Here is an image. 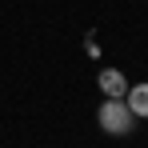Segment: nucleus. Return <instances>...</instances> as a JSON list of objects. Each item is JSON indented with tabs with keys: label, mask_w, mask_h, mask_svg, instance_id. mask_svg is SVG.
<instances>
[{
	"label": "nucleus",
	"mask_w": 148,
	"mask_h": 148,
	"mask_svg": "<svg viewBox=\"0 0 148 148\" xmlns=\"http://www.w3.org/2000/svg\"><path fill=\"white\" fill-rule=\"evenodd\" d=\"M96 124L108 132V136H128V132L136 128V116L128 112L124 100H108V96H104V104L96 108Z\"/></svg>",
	"instance_id": "1"
},
{
	"label": "nucleus",
	"mask_w": 148,
	"mask_h": 148,
	"mask_svg": "<svg viewBox=\"0 0 148 148\" xmlns=\"http://www.w3.org/2000/svg\"><path fill=\"white\" fill-rule=\"evenodd\" d=\"M96 88H100L108 100H124V92H128V76H124L120 68H100Z\"/></svg>",
	"instance_id": "2"
},
{
	"label": "nucleus",
	"mask_w": 148,
	"mask_h": 148,
	"mask_svg": "<svg viewBox=\"0 0 148 148\" xmlns=\"http://www.w3.org/2000/svg\"><path fill=\"white\" fill-rule=\"evenodd\" d=\"M124 104H128V112H132L136 120H148V80L144 84H128Z\"/></svg>",
	"instance_id": "3"
}]
</instances>
